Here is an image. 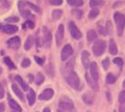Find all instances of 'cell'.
Here are the masks:
<instances>
[{
    "instance_id": "obj_53",
    "label": "cell",
    "mask_w": 125,
    "mask_h": 112,
    "mask_svg": "<svg viewBox=\"0 0 125 112\" xmlns=\"http://www.w3.org/2000/svg\"><path fill=\"white\" fill-rule=\"evenodd\" d=\"M123 86H124V87H125V81H123Z\"/></svg>"
},
{
    "instance_id": "obj_43",
    "label": "cell",
    "mask_w": 125,
    "mask_h": 112,
    "mask_svg": "<svg viewBox=\"0 0 125 112\" xmlns=\"http://www.w3.org/2000/svg\"><path fill=\"white\" fill-rule=\"evenodd\" d=\"M34 60H35L36 63H37L38 65L43 66V64H44V59H43V58H39V57L35 56V57H34Z\"/></svg>"
},
{
    "instance_id": "obj_18",
    "label": "cell",
    "mask_w": 125,
    "mask_h": 112,
    "mask_svg": "<svg viewBox=\"0 0 125 112\" xmlns=\"http://www.w3.org/2000/svg\"><path fill=\"white\" fill-rule=\"evenodd\" d=\"M21 12V15L22 16L23 18L27 19V20H33L34 19H35V17H34V15H32V14L31 13V11L29 10V9H23V10H21V11H20Z\"/></svg>"
},
{
    "instance_id": "obj_6",
    "label": "cell",
    "mask_w": 125,
    "mask_h": 112,
    "mask_svg": "<svg viewBox=\"0 0 125 112\" xmlns=\"http://www.w3.org/2000/svg\"><path fill=\"white\" fill-rule=\"evenodd\" d=\"M69 29H70V31H71V34H72V38H74L76 40H79L82 38V32L80 31V30L77 28L76 24L73 21H71L69 23Z\"/></svg>"
},
{
    "instance_id": "obj_50",
    "label": "cell",
    "mask_w": 125,
    "mask_h": 112,
    "mask_svg": "<svg viewBox=\"0 0 125 112\" xmlns=\"http://www.w3.org/2000/svg\"><path fill=\"white\" fill-rule=\"evenodd\" d=\"M43 112H51V111H50V108H44Z\"/></svg>"
},
{
    "instance_id": "obj_14",
    "label": "cell",
    "mask_w": 125,
    "mask_h": 112,
    "mask_svg": "<svg viewBox=\"0 0 125 112\" xmlns=\"http://www.w3.org/2000/svg\"><path fill=\"white\" fill-rule=\"evenodd\" d=\"M82 62H83V65L85 69H88L90 66V54L84 50L83 51L82 53Z\"/></svg>"
},
{
    "instance_id": "obj_23",
    "label": "cell",
    "mask_w": 125,
    "mask_h": 112,
    "mask_svg": "<svg viewBox=\"0 0 125 112\" xmlns=\"http://www.w3.org/2000/svg\"><path fill=\"white\" fill-rule=\"evenodd\" d=\"M11 87H12V90H13L14 94L18 96L19 99H20V100H21V101H24V96H23L22 92L20 90V88H19L18 86H17L16 84H12Z\"/></svg>"
},
{
    "instance_id": "obj_37",
    "label": "cell",
    "mask_w": 125,
    "mask_h": 112,
    "mask_svg": "<svg viewBox=\"0 0 125 112\" xmlns=\"http://www.w3.org/2000/svg\"><path fill=\"white\" fill-rule=\"evenodd\" d=\"M26 3H27V6H28L30 9H32V10H34V11H36V12H40L41 11L40 8H39L38 6L32 4V3H31V2H27V1H26Z\"/></svg>"
},
{
    "instance_id": "obj_33",
    "label": "cell",
    "mask_w": 125,
    "mask_h": 112,
    "mask_svg": "<svg viewBox=\"0 0 125 112\" xmlns=\"http://www.w3.org/2000/svg\"><path fill=\"white\" fill-rule=\"evenodd\" d=\"M98 15H99V10H98V9H93L91 11H90L88 17H89V19H94V18H96Z\"/></svg>"
},
{
    "instance_id": "obj_10",
    "label": "cell",
    "mask_w": 125,
    "mask_h": 112,
    "mask_svg": "<svg viewBox=\"0 0 125 112\" xmlns=\"http://www.w3.org/2000/svg\"><path fill=\"white\" fill-rule=\"evenodd\" d=\"M63 38H64V25L60 24L56 33V43L58 46H60V45L62 44Z\"/></svg>"
},
{
    "instance_id": "obj_46",
    "label": "cell",
    "mask_w": 125,
    "mask_h": 112,
    "mask_svg": "<svg viewBox=\"0 0 125 112\" xmlns=\"http://www.w3.org/2000/svg\"><path fill=\"white\" fill-rule=\"evenodd\" d=\"M5 95V90H4V87L1 85V83H0V99H2L3 97H4Z\"/></svg>"
},
{
    "instance_id": "obj_13",
    "label": "cell",
    "mask_w": 125,
    "mask_h": 112,
    "mask_svg": "<svg viewBox=\"0 0 125 112\" xmlns=\"http://www.w3.org/2000/svg\"><path fill=\"white\" fill-rule=\"evenodd\" d=\"M85 80L87 81V83L90 85V87L94 90V91H98L99 86H98L97 81H94V79H93L92 77H90L89 74H87V73H85Z\"/></svg>"
},
{
    "instance_id": "obj_9",
    "label": "cell",
    "mask_w": 125,
    "mask_h": 112,
    "mask_svg": "<svg viewBox=\"0 0 125 112\" xmlns=\"http://www.w3.org/2000/svg\"><path fill=\"white\" fill-rule=\"evenodd\" d=\"M72 54H73V49H72V45H66L62 48V51H61V59L63 61H65L70 57H72Z\"/></svg>"
},
{
    "instance_id": "obj_16",
    "label": "cell",
    "mask_w": 125,
    "mask_h": 112,
    "mask_svg": "<svg viewBox=\"0 0 125 112\" xmlns=\"http://www.w3.org/2000/svg\"><path fill=\"white\" fill-rule=\"evenodd\" d=\"M83 101L84 102L86 105L91 106L94 103V95L90 93H85L83 94Z\"/></svg>"
},
{
    "instance_id": "obj_5",
    "label": "cell",
    "mask_w": 125,
    "mask_h": 112,
    "mask_svg": "<svg viewBox=\"0 0 125 112\" xmlns=\"http://www.w3.org/2000/svg\"><path fill=\"white\" fill-rule=\"evenodd\" d=\"M58 107L61 110H68L72 111L73 109V103L71 99H66V97H63L61 100H59Z\"/></svg>"
},
{
    "instance_id": "obj_29",
    "label": "cell",
    "mask_w": 125,
    "mask_h": 112,
    "mask_svg": "<svg viewBox=\"0 0 125 112\" xmlns=\"http://www.w3.org/2000/svg\"><path fill=\"white\" fill-rule=\"evenodd\" d=\"M68 4L73 7H81L83 5V0H67Z\"/></svg>"
},
{
    "instance_id": "obj_42",
    "label": "cell",
    "mask_w": 125,
    "mask_h": 112,
    "mask_svg": "<svg viewBox=\"0 0 125 112\" xmlns=\"http://www.w3.org/2000/svg\"><path fill=\"white\" fill-rule=\"evenodd\" d=\"M30 65H31V61L29 58H24L21 61V67L22 68H28Z\"/></svg>"
},
{
    "instance_id": "obj_2",
    "label": "cell",
    "mask_w": 125,
    "mask_h": 112,
    "mask_svg": "<svg viewBox=\"0 0 125 112\" xmlns=\"http://www.w3.org/2000/svg\"><path fill=\"white\" fill-rule=\"evenodd\" d=\"M114 20L117 25V29H118V34L121 35L123 29L125 27V16L122 13L120 12H116L114 14Z\"/></svg>"
},
{
    "instance_id": "obj_36",
    "label": "cell",
    "mask_w": 125,
    "mask_h": 112,
    "mask_svg": "<svg viewBox=\"0 0 125 112\" xmlns=\"http://www.w3.org/2000/svg\"><path fill=\"white\" fill-rule=\"evenodd\" d=\"M10 3L8 0H0V9H9Z\"/></svg>"
},
{
    "instance_id": "obj_30",
    "label": "cell",
    "mask_w": 125,
    "mask_h": 112,
    "mask_svg": "<svg viewBox=\"0 0 125 112\" xmlns=\"http://www.w3.org/2000/svg\"><path fill=\"white\" fill-rule=\"evenodd\" d=\"M33 29L34 28V22H33V20H26L25 22L22 24V29L24 30H26V29Z\"/></svg>"
},
{
    "instance_id": "obj_28",
    "label": "cell",
    "mask_w": 125,
    "mask_h": 112,
    "mask_svg": "<svg viewBox=\"0 0 125 112\" xmlns=\"http://www.w3.org/2000/svg\"><path fill=\"white\" fill-rule=\"evenodd\" d=\"M4 62H5V64L9 68V69H11V70H15V69H16V65L14 64L13 61L11 60V58H9V57H5Z\"/></svg>"
},
{
    "instance_id": "obj_49",
    "label": "cell",
    "mask_w": 125,
    "mask_h": 112,
    "mask_svg": "<svg viewBox=\"0 0 125 112\" xmlns=\"http://www.w3.org/2000/svg\"><path fill=\"white\" fill-rule=\"evenodd\" d=\"M28 78H29V81H31V82L34 80V79H33V76H32L31 74H29V75H28Z\"/></svg>"
},
{
    "instance_id": "obj_31",
    "label": "cell",
    "mask_w": 125,
    "mask_h": 112,
    "mask_svg": "<svg viewBox=\"0 0 125 112\" xmlns=\"http://www.w3.org/2000/svg\"><path fill=\"white\" fill-rule=\"evenodd\" d=\"M97 29H98V31H99V33H100V34H102V35H107V29H106L105 26H103L101 21L97 24Z\"/></svg>"
},
{
    "instance_id": "obj_8",
    "label": "cell",
    "mask_w": 125,
    "mask_h": 112,
    "mask_svg": "<svg viewBox=\"0 0 125 112\" xmlns=\"http://www.w3.org/2000/svg\"><path fill=\"white\" fill-rule=\"evenodd\" d=\"M7 45L9 48H11V49H18L19 47L21 46V39L19 36H15V37H12L9 40L7 41Z\"/></svg>"
},
{
    "instance_id": "obj_47",
    "label": "cell",
    "mask_w": 125,
    "mask_h": 112,
    "mask_svg": "<svg viewBox=\"0 0 125 112\" xmlns=\"http://www.w3.org/2000/svg\"><path fill=\"white\" fill-rule=\"evenodd\" d=\"M5 109V105L3 103H0V112H4Z\"/></svg>"
},
{
    "instance_id": "obj_20",
    "label": "cell",
    "mask_w": 125,
    "mask_h": 112,
    "mask_svg": "<svg viewBox=\"0 0 125 112\" xmlns=\"http://www.w3.org/2000/svg\"><path fill=\"white\" fill-rule=\"evenodd\" d=\"M27 99H28V102H29V105H30V106H32V105L34 104V102H35L36 95H35L34 91L32 89L30 90L29 94H27Z\"/></svg>"
},
{
    "instance_id": "obj_21",
    "label": "cell",
    "mask_w": 125,
    "mask_h": 112,
    "mask_svg": "<svg viewBox=\"0 0 125 112\" xmlns=\"http://www.w3.org/2000/svg\"><path fill=\"white\" fill-rule=\"evenodd\" d=\"M33 43H34V38H33V36L29 35L27 37L26 42H25V44H24V49L25 50L31 49V47L32 46Z\"/></svg>"
},
{
    "instance_id": "obj_34",
    "label": "cell",
    "mask_w": 125,
    "mask_h": 112,
    "mask_svg": "<svg viewBox=\"0 0 125 112\" xmlns=\"http://www.w3.org/2000/svg\"><path fill=\"white\" fill-rule=\"evenodd\" d=\"M103 4V0H90L89 6L91 8H94L96 6H100Z\"/></svg>"
},
{
    "instance_id": "obj_52",
    "label": "cell",
    "mask_w": 125,
    "mask_h": 112,
    "mask_svg": "<svg viewBox=\"0 0 125 112\" xmlns=\"http://www.w3.org/2000/svg\"><path fill=\"white\" fill-rule=\"evenodd\" d=\"M1 73H2V69L0 68V74H1Z\"/></svg>"
},
{
    "instance_id": "obj_12",
    "label": "cell",
    "mask_w": 125,
    "mask_h": 112,
    "mask_svg": "<svg viewBox=\"0 0 125 112\" xmlns=\"http://www.w3.org/2000/svg\"><path fill=\"white\" fill-rule=\"evenodd\" d=\"M90 74L91 77L94 79V81H97L98 80V69H97V64L95 62H92L90 64Z\"/></svg>"
},
{
    "instance_id": "obj_32",
    "label": "cell",
    "mask_w": 125,
    "mask_h": 112,
    "mask_svg": "<svg viewBox=\"0 0 125 112\" xmlns=\"http://www.w3.org/2000/svg\"><path fill=\"white\" fill-rule=\"evenodd\" d=\"M106 81H107L108 84H112V83H114L116 81V77L114 76L112 73H108L107 75V78H106Z\"/></svg>"
},
{
    "instance_id": "obj_45",
    "label": "cell",
    "mask_w": 125,
    "mask_h": 112,
    "mask_svg": "<svg viewBox=\"0 0 125 112\" xmlns=\"http://www.w3.org/2000/svg\"><path fill=\"white\" fill-rule=\"evenodd\" d=\"M49 2H50V4L56 5V6H58V5L62 4L63 0H49Z\"/></svg>"
},
{
    "instance_id": "obj_38",
    "label": "cell",
    "mask_w": 125,
    "mask_h": 112,
    "mask_svg": "<svg viewBox=\"0 0 125 112\" xmlns=\"http://www.w3.org/2000/svg\"><path fill=\"white\" fill-rule=\"evenodd\" d=\"M109 65H110V61H109V58H106L104 60L102 61V66L104 70H107L109 68Z\"/></svg>"
},
{
    "instance_id": "obj_7",
    "label": "cell",
    "mask_w": 125,
    "mask_h": 112,
    "mask_svg": "<svg viewBox=\"0 0 125 112\" xmlns=\"http://www.w3.org/2000/svg\"><path fill=\"white\" fill-rule=\"evenodd\" d=\"M18 27L12 24H1L0 25V31L7 33V34H13L18 31Z\"/></svg>"
},
{
    "instance_id": "obj_4",
    "label": "cell",
    "mask_w": 125,
    "mask_h": 112,
    "mask_svg": "<svg viewBox=\"0 0 125 112\" xmlns=\"http://www.w3.org/2000/svg\"><path fill=\"white\" fill-rule=\"evenodd\" d=\"M43 45H45V47H50L51 42H52V34L50 31L46 27L43 28Z\"/></svg>"
},
{
    "instance_id": "obj_3",
    "label": "cell",
    "mask_w": 125,
    "mask_h": 112,
    "mask_svg": "<svg viewBox=\"0 0 125 112\" xmlns=\"http://www.w3.org/2000/svg\"><path fill=\"white\" fill-rule=\"evenodd\" d=\"M106 42L103 40H97L94 42V44L93 45L92 50L93 53L95 57H100L101 55L104 54L105 50H106Z\"/></svg>"
},
{
    "instance_id": "obj_48",
    "label": "cell",
    "mask_w": 125,
    "mask_h": 112,
    "mask_svg": "<svg viewBox=\"0 0 125 112\" xmlns=\"http://www.w3.org/2000/svg\"><path fill=\"white\" fill-rule=\"evenodd\" d=\"M119 110H120V112H125V106H121V107H120Z\"/></svg>"
},
{
    "instance_id": "obj_35",
    "label": "cell",
    "mask_w": 125,
    "mask_h": 112,
    "mask_svg": "<svg viewBox=\"0 0 125 112\" xmlns=\"http://www.w3.org/2000/svg\"><path fill=\"white\" fill-rule=\"evenodd\" d=\"M113 62L115 63L116 65H118L121 69H122L123 65H124V61H123V59L121 58H115L113 59Z\"/></svg>"
},
{
    "instance_id": "obj_15",
    "label": "cell",
    "mask_w": 125,
    "mask_h": 112,
    "mask_svg": "<svg viewBox=\"0 0 125 112\" xmlns=\"http://www.w3.org/2000/svg\"><path fill=\"white\" fill-rule=\"evenodd\" d=\"M9 107H10V108L13 109L14 112H21L22 111L21 107L15 100H13L12 98H10L9 94Z\"/></svg>"
},
{
    "instance_id": "obj_27",
    "label": "cell",
    "mask_w": 125,
    "mask_h": 112,
    "mask_svg": "<svg viewBox=\"0 0 125 112\" xmlns=\"http://www.w3.org/2000/svg\"><path fill=\"white\" fill-rule=\"evenodd\" d=\"M45 71H46V74L49 77H54L55 76V69H54V65L53 64H48L46 68H45Z\"/></svg>"
},
{
    "instance_id": "obj_24",
    "label": "cell",
    "mask_w": 125,
    "mask_h": 112,
    "mask_svg": "<svg viewBox=\"0 0 125 112\" xmlns=\"http://www.w3.org/2000/svg\"><path fill=\"white\" fill-rule=\"evenodd\" d=\"M87 40L88 42H94L96 38H97V33H96V31H94V30H89V31H87Z\"/></svg>"
},
{
    "instance_id": "obj_26",
    "label": "cell",
    "mask_w": 125,
    "mask_h": 112,
    "mask_svg": "<svg viewBox=\"0 0 125 112\" xmlns=\"http://www.w3.org/2000/svg\"><path fill=\"white\" fill-rule=\"evenodd\" d=\"M35 83L37 85H41L44 81H45V76H44V74L42 73V72H37V74H36L35 76Z\"/></svg>"
},
{
    "instance_id": "obj_17",
    "label": "cell",
    "mask_w": 125,
    "mask_h": 112,
    "mask_svg": "<svg viewBox=\"0 0 125 112\" xmlns=\"http://www.w3.org/2000/svg\"><path fill=\"white\" fill-rule=\"evenodd\" d=\"M74 65H75V59L72 58H71L67 62V64L65 65V70H66V71H67V74L73 71Z\"/></svg>"
},
{
    "instance_id": "obj_1",
    "label": "cell",
    "mask_w": 125,
    "mask_h": 112,
    "mask_svg": "<svg viewBox=\"0 0 125 112\" xmlns=\"http://www.w3.org/2000/svg\"><path fill=\"white\" fill-rule=\"evenodd\" d=\"M66 81H67L68 83L71 85L73 89L81 90V86H83V84L81 85L80 78H79L78 74H77L74 71L72 72H71V73L67 74V76H66Z\"/></svg>"
},
{
    "instance_id": "obj_41",
    "label": "cell",
    "mask_w": 125,
    "mask_h": 112,
    "mask_svg": "<svg viewBox=\"0 0 125 112\" xmlns=\"http://www.w3.org/2000/svg\"><path fill=\"white\" fill-rule=\"evenodd\" d=\"M119 102L121 104L125 103V91H121L120 94H119Z\"/></svg>"
},
{
    "instance_id": "obj_25",
    "label": "cell",
    "mask_w": 125,
    "mask_h": 112,
    "mask_svg": "<svg viewBox=\"0 0 125 112\" xmlns=\"http://www.w3.org/2000/svg\"><path fill=\"white\" fill-rule=\"evenodd\" d=\"M63 14V11L61 9H54L52 11V19L54 20H58L59 19L61 18Z\"/></svg>"
},
{
    "instance_id": "obj_44",
    "label": "cell",
    "mask_w": 125,
    "mask_h": 112,
    "mask_svg": "<svg viewBox=\"0 0 125 112\" xmlns=\"http://www.w3.org/2000/svg\"><path fill=\"white\" fill-rule=\"evenodd\" d=\"M42 45H43V40H42L41 37L37 36V38H36V46H37V48H38V47H41Z\"/></svg>"
},
{
    "instance_id": "obj_19",
    "label": "cell",
    "mask_w": 125,
    "mask_h": 112,
    "mask_svg": "<svg viewBox=\"0 0 125 112\" xmlns=\"http://www.w3.org/2000/svg\"><path fill=\"white\" fill-rule=\"evenodd\" d=\"M108 50H109V53L111 55H117L118 53V47L115 43V41L111 39L109 41V45H108Z\"/></svg>"
},
{
    "instance_id": "obj_39",
    "label": "cell",
    "mask_w": 125,
    "mask_h": 112,
    "mask_svg": "<svg viewBox=\"0 0 125 112\" xmlns=\"http://www.w3.org/2000/svg\"><path fill=\"white\" fill-rule=\"evenodd\" d=\"M72 14L77 19H81L83 17V11L80 10V9H74V10H72Z\"/></svg>"
},
{
    "instance_id": "obj_54",
    "label": "cell",
    "mask_w": 125,
    "mask_h": 112,
    "mask_svg": "<svg viewBox=\"0 0 125 112\" xmlns=\"http://www.w3.org/2000/svg\"><path fill=\"white\" fill-rule=\"evenodd\" d=\"M114 112H116V111H114Z\"/></svg>"
},
{
    "instance_id": "obj_40",
    "label": "cell",
    "mask_w": 125,
    "mask_h": 112,
    "mask_svg": "<svg viewBox=\"0 0 125 112\" xmlns=\"http://www.w3.org/2000/svg\"><path fill=\"white\" fill-rule=\"evenodd\" d=\"M7 22H18L19 20H20V19L18 17H16V16H11V17H9V18H7L5 20Z\"/></svg>"
},
{
    "instance_id": "obj_22",
    "label": "cell",
    "mask_w": 125,
    "mask_h": 112,
    "mask_svg": "<svg viewBox=\"0 0 125 112\" xmlns=\"http://www.w3.org/2000/svg\"><path fill=\"white\" fill-rule=\"evenodd\" d=\"M16 81L19 82V84L21 85V87L23 89V91H28V90H29V85H28V83H26L25 81H24L20 75H17V76H16Z\"/></svg>"
},
{
    "instance_id": "obj_11",
    "label": "cell",
    "mask_w": 125,
    "mask_h": 112,
    "mask_svg": "<svg viewBox=\"0 0 125 112\" xmlns=\"http://www.w3.org/2000/svg\"><path fill=\"white\" fill-rule=\"evenodd\" d=\"M53 95H54L53 89L47 88V89L44 90V91L39 94V99H40V100H44V101H47V100H50V99L52 98Z\"/></svg>"
},
{
    "instance_id": "obj_51",
    "label": "cell",
    "mask_w": 125,
    "mask_h": 112,
    "mask_svg": "<svg viewBox=\"0 0 125 112\" xmlns=\"http://www.w3.org/2000/svg\"><path fill=\"white\" fill-rule=\"evenodd\" d=\"M58 112H64L63 110H61V109H59V110H58Z\"/></svg>"
}]
</instances>
